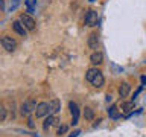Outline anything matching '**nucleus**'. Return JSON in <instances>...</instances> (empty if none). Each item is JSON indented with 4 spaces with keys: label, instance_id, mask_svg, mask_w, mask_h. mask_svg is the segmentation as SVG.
<instances>
[{
    "label": "nucleus",
    "instance_id": "nucleus-13",
    "mask_svg": "<svg viewBox=\"0 0 146 137\" xmlns=\"http://www.w3.org/2000/svg\"><path fill=\"white\" fill-rule=\"evenodd\" d=\"M129 91H131V85L128 84V82H123V84L119 87V94H120L122 98H126V96L129 94Z\"/></svg>",
    "mask_w": 146,
    "mask_h": 137
},
{
    "label": "nucleus",
    "instance_id": "nucleus-15",
    "mask_svg": "<svg viewBox=\"0 0 146 137\" xmlns=\"http://www.w3.org/2000/svg\"><path fill=\"white\" fill-rule=\"evenodd\" d=\"M98 73H99V70H98V68H90V70L85 73V79H87V81H88L90 84H91V81L94 79V76L98 75Z\"/></svg>",
    "mask_w": 146,
    "mask_h": 137
},
{
    "label": "nucleus",
    "instance_id": "nucleus-14",
    "mask_svg": "<svg viewBox=\"0 0 146 137\" xmlns=\"http://www.w3.org/2000/svg\"><path fill=\"white\" fill-rule=\"evenodd\" d=\"M108 116L111 119H119L120 117V111H119V108L116 105H111V107L108 108Z\"/></svg>",
    "mask_w": 146,
    "mask_h": 137
},
{
    "label": "nucleus",
    "instance_id": "nucleus-17",
    "mask_svg": "<svg viewBox=\"0 0 146 137\" xmlns=\"http://www.w3.org/2000/svg\"><path fill=\"white\" fill-rule=\"evenodd\" d=\"M131 110H134V102H123L122 104V111L129 113Z\"/></svg>",
    "mask_w": 146,
    "mask_h": 137
},
{
    "label": "nucleus",
    "instance_id": "nucleus-1",
    "mask_svg": "<svg viewBox=\"0 0 146 137\" xmlns=\"http://www.w3.org/2000/svg\"><path fill=\"white\" fill-rule=\"evenodd\" d=\"M36 105H38V104H36L34 99L25 100V102L21 104V114H23V116H31L32 113H35Z\"/></svg>",
    "mask_w": 146,
    "mask_h": 137
},
{
    "label": "nucleus",
    "instance_id": "nucleus-21",
    "mask_svg": "<svg viewBox=\"0 0 146 137\" xmlns=\"http://www.w3.org/2000/svg\"><path fill=\"white\" fill-rule=\"evenodd\" d=\"M111 67H113V70L116 72V73H122V72H123V68H122V67H117L116 64H111Z\"/></svg>",
    "mask_w": 146,
    "mask_h": 137
},
{
    "label": "nucleus",
    "instance_id": "nucleus-12",
    "mask_svg": "<svg viewBox=\"0 0 146 137\" xmlns=\"http://www.w3.org/2000/svg\"><path fill=\"white\" fill-rule=\"evenodd\" d=\"M49 107H50V114H55L58 111H61V102L58 99H52L49 102Z\"/></svg>",
    "mask_w": 146,
    "mask_h": 137
},
{
    "label": "nucleus",
    "instance_id": "nucleus-7",
    "mask_svg": "<svg viewBox=\"0 0 146 137\" xmlns=\"http://www.w3.org/2000/svg\"><path fill=\"white\" fill-rule=\"evenodd\" d=\"M12 29L15 31L18 35L26 37V31H27V29H26V27L21 25V21H20V20H17V21H14V23H12Z\"/></svg>",
    "mask_w": 146,
    "mask_h": 137
},
{
    "label": "nucleus",
    "instance_id": "nucleus-9",
    "mask_svg": "<svg viewBox=\"0 0 146 137\" xmlns=\"http://www.w3.org/2000/svg\"><path fill=\"white\" fill-rule=\"evenodd\" d=\"M104 82H105V78L102 75V72H99L98 75L94 76V79L91 81V85H94L96 88H100V87H104Z\"/></svg>",
    "mask_w": 146,
    "mask_h": 137
},
{
    "label": "nucleus",
    "instance_id": "nucleus-10",
    "mask_svg": "<svg viewBox=\"0 0 146 137\" xmlns=\"http://www.w3.org/2000/svg\"><path fill=\"white\" fill-rule=\"evenodd\" d=\"M87 44H88V47L93 49V50L98 49V46H99V38H98V35H96V34H91V35L88 37V41H87Z\"/></svg>",
    "mask_w": 146,
    "mask_h": 137
},
{
    "label": "nucleus",
    "instance_id": "nucleus-8",
    "mask_svg": "<svg viewBox=\"0 0 146 137\" xmlns=\"http://www.w3.org/2000/svg\"><path fill=\"white\" fill-rule=\"evenodd\" d=\"M90 61H91V64H94V66H99V64L104 63V55L100 52H93L90 57Z\"/></svg>",
    "mask_w": 146,
    "mask_h": 137
},
{
    "label": "nucleus",
    "instance_id": "nucleus-24",
    "mask_svg": "<svg viewBox=\"0 0 146 137\" xmlns=\"http://www.w3.org/2000/svg\"><path fill=\"white\" fill-rule=\"evenodd\" d=\"M34 11H35V8H27V12H29V14H35Z\"/></svg>",
    "mask_w": 146,
    "mask_h": 137
},
{
    "label": "nucleus",
    "instance_id": "nucleus-20",
    "mask_svg": "<svg viewBox=\"0 0 146 137\" xmlns=\"http://www.w3.org/2000/svg\"><path fill=\"white\" fill-rule=\"evenodd\" d=\"M67 130H68V128H67L66 125H62V126H59V128H58V134H59V136H61V134H64V132H67Z\"/></svg>",
    "mask_w": 146,
    "mask_h": 137
},
{
    "label": "nucleus",
    "instance_id": "nucleus-11",
    "mask_svg": "<svg viewBox=\"0 0 146 137\" xmlns=\"http://www.w3.org/2000/svg\"><path fill=\"white\" fill-rule=\"evenodd\" d=\"M58 122H59V119H58V117H55V116H49V117L44 120V123H43V128H44V130H49L50 126L58 125Z\"/></svg>",
    "mask_w": 146,
    "mask_h": 137
},
{
    "label": "nucleus",
    "instance_id": "nucleus-18",
    "mask_svg": "<svg viewBox=\"0 0 146 137\" xmlns=\"http://www.w3.org/2000/svg\"><path fill=\"white\" fill-rule=\"evenodd\" d=\"M5 119H6V108L3 105H0V122L5 120Z\"/></svg>",
    "mask_w": 146,
    "mask_h": 137
},
{
    "label": "nucleus",
    "instance_id": "nucleus-23",
    "mask_svg": "<svg viewBox=\"0 0 146 137\" xmlns=\"http://www.w3.org/2000/svg\"><path fill=\"white\" fill-rule=\"evenodd\" d=\"M3 9H5V2H3V0H0V12H2Z\"/></svg>",
    "mask_w": 146,
    "mask_h": 137
},
{
    "label": "nucleus",
    "instance_id": "nucleus-5",
    "mask_svg": "<svg viewBox=\"0 0 146 137\" xmlns=\"http://www.w3.org/2000/svg\"><path fill=\"white\" fill-rule=\"evenodd\" d=\"M98 21H99V17H98V12L96 11H88L85 14V25L93 27V26H98Z\"/></svg>",
    "mask_w": 146,
    "mask_h": 137
},
{
    "label": "nucleus",
    "instance_id": "nucleus-22",
    "mask_svg": "<svg viewBox=\"0 0 146 137\" xmlns=\"http://www.w3.org/2000/svg\"><path fill=\"white\" fill-rule=\"evenodd\" d=\"M79 134H81V131H79V130H76V131H73V132H72V134L68 136V137H78Z\"/></svg>",
    "mask_w": 146,
    "mask_h": 137
},
{
    "label": "nucleus",
    "instance_id": "nucleus-16",
    "mask_svg": "<svg viewBox=\"0 0 146 137\" xmlns=\"http://www.w3.org/2000/svg\"><path fill=\"white\" fill-rule=\"evenodd\" d=\"M84 117L87 119V120H93V119H94V111H93V108H90V107H85Z\"/></svg>",
    "mask_w": 146,
    "mask_h": 137
},
{
    "label": "nucleus",
    "instance_id": "nucleus-19",
    "mask_svg": "<svg viewBox=\"0 0 146 137\" xmlns=\"http://www.w3.org/2000/svg\"><path fill=\"white\" fill-rule=\"evenodd\" d=\"M26 6L27 8H35L36 6V0H25Z\"/></svg>",
    "mask_w": 146,
    "mask_h": 137
},
{
    "label": "nucleus",
    "instance_id": "nucleus-25",
    "mask_svg": "<svg viewBox=\"0 0 146 137\" xmlns=\"http://www.w3.org/2000/svg\"><path fill=\"white\" fill-rule=\"evenodd\" d=\"M141 82H145V84H146V76H141Z\"/></svg>",
    "mask_w": 146,
    "mask_h": 137
},
{
    "label": "nucleus",
    "instance_id": "nucleus-2",
    "mask_svg": "<svg viewBox=\"0 0 146 137\" xmlns=\"http://www.w3.org/2000/svg\"><path fill=\"white\" fill-rule=\"evenodd\" d=\"M0 44H2V47L6 50V52H14L17 47L15 40H14L12 37H8V35H3L2 38H0Z\"/></svg>",
    "mask_w": 146,
    "mask_h": 137
},
{
    "label": "nucleus",
    "instance_id": "nucleus-4",
    "mask_svg": "<svg viewBox=\"0 0 146 137\" xmlns=\"http://www.w3.org/2000/svg\"><path fill=\"white\" fill-rule=\"evenodd\" d=\"M47 114H50L49 104H47V102H40L38 105H36L35 116H36V117H44V116H47Z\"/></svg>",
    "mask_w": 146,
    "mask_h": 137
},
{
    "label": "nucleus",
    "instance_id": "nucleus-6",
    "mask_svg": "<svg viewBox=\"0 0 146 137\" xmlns=\"http://www.w3.org/2000/svg\"><path fill=\"white\" fill-rule=\"evenodd\" d=\"M68 108H70V113H72V125H78V119H79V107H78L76 102H70L68 104Z\"/></svg>",
    "mask_w": 146,
    "mask_h": 137
},
{
    "label": "nucleus",
    "instance_id": "nucleus-3",
    "mask_svg": "<svg viewBox=\"0 0 146 137\" xmlns=\"http://www.w3.org/2000/svg\"><path fill=\"white\" fill-rule=\"evenodd\" d=\"M20 21H21V25L25 26L27 31H34L35 29V20L29 15V14H21Z\"/></svg>",
    "mask_w": 146,
    "mask_h": 137
}]
</instances>
